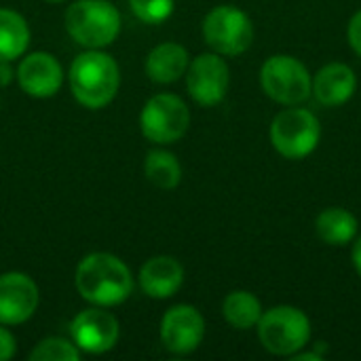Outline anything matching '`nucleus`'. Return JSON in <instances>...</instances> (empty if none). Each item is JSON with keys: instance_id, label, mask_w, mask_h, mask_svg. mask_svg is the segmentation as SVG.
Instances as JSON below:
<instances>
[{"instance_id": "nucleus-1", "label": "nucleus", "mask_w": 361, "mask_h": 361, "mask_svg": "<svg viewBox=\"0 0 361 361\" xmlns=\"http://www.w3.org/2000/svg\"><path fill=\"white\" fill-rule=\"evenodd\" d=\"M76 290L93 307H118L133 294V275L114 254L93 252L85 256L74 275Z\"/></svg>"}, {"instance_id": "nucleus-2", "label": "nucleus", "mask_w": 361, "mask_h": 361, "mask_svg": "<svg viewBox=\"0 0 361 361\" xmlns=\"http://www.w3.org/2000/svg\"><path fill=\"white\" fill-rule=\"evenodd\" d=\"M68 82L80 106L99 110L116 97L121 87V70L112 55L102 49H89L72 61Z\"/></svg>"}, {"instance_id": "nucleus-3", "label": "nucleus", "mask_w": 361, "mask_h": 361, "mask_svg": "<svg viewBox=\"0 0 361 361\" xmlns=\"http://www.w3.org/2000/svg\"><path fill=\"white\" fill-rule=\"evenodd\" d=\"M66 32L87 49H104L121 34V13L110 0H76L66 11Z\"/></svg>"}, {"instance_id": "nucleus-4", "label": "nucleus", "mask_w": 361, "mask_h": 361, "mask_svg": "<svg viewBox=\"0 0 361 361\" xmlns=\"http://www.w3.org/2000/svg\"><path fill=\"white\" fill-rule=\"evenodd\" d=\"M260 345L281 357H292L302 351L311 341V319L305 311L279 305L269 311H262L260 322L256 324Z\"/></svg>"}, {"instance_id": "nucleus-5", "label": "nucleus", "mask_w": 361, "mask_h": 361, "mask_svg": "<svg viewBox=\"0 0 361 361\" xmlns=\"http://www.w3.org/2000/svg\"><path fill=\"white\" fill-rule=\"evenodd\" d=\"M271 144L273 148L290 161L307 159L322 140V125L319 118L298 106H288L286 110L277 112L271 123Z\"/></svg>"}, {"instance_id": "nucleus-6", "label": "nucleus", "mask_w": 361, "mask_h": 361, "mask_svg": "<svg viewBox=\"0 0 361 361\" xmlns=\"http://www.w3.org/2000/svg\"><path fill=\"white\" fill-rule=\"evenodd\" d=\"M260 85L281 106H300L313 95V76L294 55H271L260 68Z\"/></svg>"}, {"instance_id": "nucleus-7", "label": "nucleus", "mask_w": 361, "mask_h": 361, "mask_svg": "<svg viewBox=\"0 0 361 361\" xmlns=\"http://www.w3.org/2000/svg\"><path fill=\"white\" fill-rule=\"evenodd\" d=\"M203 38L214 53L222 57H237L252 47L254 23L245 11L233 4H220L203 19Z\"/></svg>"}, {"instance_id": "nucleus-8", "label": "nucleus", "mask_w": 361, "mask_h": 361, "mask_svg": "<svg viewBox=\"0 0 361 361\" xmlns=\"http://www.w3.org/2000/svg\"><path fill=\"white\" fill-rule=\"evenodd\" d=\"M140 127L148 142L167 146L186 135L190 127V110L182 97L173 93H157L144 104Z\"/></svg>"}, {"instance_id": "nucleus-9", "label": "nucleus", "mask_w": 361, "mask_h": 361, "mask_svg": "<svg viewBox=\"0 0 361 361\" xmlns=\"http://www.w3.org/2000/svg\"><path fill=\"white\" fill-rule=\"evenodd\" d=\"M186 89L190 97L205 108L218 106L231 85V70L222 55L218 53H201L195 59H190L186 70Z\"/></svg>"}, {"instance_id": "nucleus-10", "label": "nucleus", "mask_w": 361, "mask_h": 361, "mask_svg": "<svg viewBox=\"0 0 361 361\" xmlns=\"http://www.w3.org/2000/svg\"><path fill=\"white\" fill-rule=\"evenodd\" d=\"M121 336L118 319L106 307H89L80 311L70 324L72 343L89 355H102L114 349Z\"/></svg>"}, {"instance_id": "nucleus-11", "label": "nucleus", "mask_w": 361, "mask_h": 361, "mask_svg": "<svg viewBox=\"0 0 361 361\" xmlns=\"http://www.w3.org/2000/svg\"><path fill=\"white\" fill-rule=\"evenodd\" d=\"M205 338V319L192 305H176L161 319V343L173 355H190Z\"/></svg>"}, {"instance_id": "nucleus-12", "label": "nucleus", "mask_w": 361, "mask_h": 361, "mask_svg": "<svg viewBox=\"0 0 361 361\" xmlns=\"http://www.w3.org/2000/svg\"><path fill=\"white\" fill-rule=\"evenodd\" d=\"M38 286L36 281L19 271L0 275V324L21 326L38 309Z\"/></svg>"}, {"instance_id": "nucleus-13", "label": "nucleus", "mask_w": 361, "mask_h": 361, "mask_svg": "<svg viewBox=\"0 0 361 361\" xmlns=\"http://www.w3.org/2000/svg\"><path fill=\"white\" fill-rule=\"evenodd\" d=\"M17 82L21 91L36 99H47L57 95L63 85V68L55 55L47 51H34L21 55L17 66Z\"/></svg>"}, {"instance_id": "nucleus-14", "label": "nucleus", "mask_w": 361, "mask_h": 361, "mask_svg": "<svg viewBox=\"0 0 361 361\" xmlns=\"http://www.w3.org/2000/svg\"><path fill=\"white\" fill-rule=\"evenodd\" d=\"M357 91V76L351 66L343 61L326 63L313 76V95L326 108H338L347 104Z\"/></svg>"}, {"instance_id": "nucleus-15", "label": "nucleus", "mask_w": 361, "mask_h": 361, "mask_svg": "<svg viewBox=\"0 0 361 361\" xmlns=\"http://www.w3.org/2000/svg\"><path fill=\"white\" fill-rule=\"evenodd\" d=\"M137 281L148 298L167 300L182 288L184 267L173 256H154L142 264Z\"/></svg>"}, {"instance_id": "nucleus-16", "label": "nucleus", "mask_w": 361, "mask_h": 361, "mask_svg": "<svg viewBox=\"0 0 361 361\" xmlns=\"http://www.w3.org/2000/svg\"><path fill=\"white\" fill-rule=\"evenodd\" d=\"M190 63L186 47L180 42H161L146 57V74L159 85H171L180 80Z\"/></svg>"}, {"instance_id": "nucleus-17", "label": "nucleus", "mask_w": 361, "mask_h": 361, "mask_svg": "<svg viewBox=\"0 0 361 361\" xmlns=\"http://www.w3.org/2000/svg\"><path fill=\"white\" fill-rule=\"evenodd\" d=\"M317 237L332 247H345L355 241L360 222L357 218L345 207H328L315 220Z\"/></svg>"}, {"instance_id": "nucleus-18", "label": "nucleus", "mask_w": 361, "mask_h": 361, "mask_svg": "<svg viewBox=\"0 0 361 361\" xmlns=\"http://www.w3.org/2000/svg\"><path fill=\"white\" fill-rule=\"evenodd\" d=\"M30 25L13 8L0 6V61H15L30 47Z\"/></svg>"}, {"instance_id": "nucleus-19", "label": "nucleus", "mask_w": 361, "mask_h": 361, "mask_svg": "<svg viewBox=\"0 0 361 361\" xmlns=\"http://www.w3.org/2000/svg\"><path fill=\"white\" fill-rule=\"evenodd\" d=\"M262 302L256 294L247 290H235L231 292L222 302V315L228 326L235 330H252L262 317Z\"/></svg>"}, {"instance_id": "nucleus-20", "label": "nucleus", "mask_w": 361, "mask_h": 361, "mask_svg": "<svg viewBox=\"0 0 361 361\" xmlns=\"http://www.w3.org/2000/svg\"><path fill=\"white\" fill-rule=\"evenodd\" d=\"M144 173L146 180L161 190H173L182 182V165L178 157L163 148H154L146 154Z\"/></svg>"}, {"instance_id": "nucleus-21", "label": "nucleus", "mask_w": 361, "mask_h": 361, "mask_svg": "<svg viewBox=\"0 0 361 361\" xmlns=\"http://www.w3.org/2000/svg\"><path fill=\"white\" fill-rule=\"evenodd\" d=\"M82 351L72 343V338H61V336H51L40 341L32 351L30 361H78Z\"/></svg>"}, {"instance_id": "nucleus-22", "label": "nucleus", "mask_w": 361, "mask_h": 361, "mask_svg": "<svg viewBox=\"0 0 361 361\" xmlns=\"http://www.w3.org/2000/svg\"><path fill=\"white\" fill-rule=\"evenodd\" d=\"M129 6L140 21L157 25L171 17L176 0H129Z\"/></svg>"}, {"instance_id": "nucleus-23", "label": "nucleus", "mask_w": 361, "mask_h": 361, "mask_svg": "<svg viewBox=\"0 0 361 361\" xmlns=\"http://www.w3.org/2000/svg\"><path fill=\"white\" fill-rule=\"evenodd\" d=\"M15 353H17V341H15L13 332L0 324V361L13 360Z\"/></svg>"}, {"instance_id": "nucleus-24", "label": "nucleus", "mask_w": 361, "mask_h": 361, "mask_svg": "<svg viewBox=\"0 0 361 361\" xmlns=\"http://www.w3.org/2000/svg\"><path fill=\"white\" fill-rule=\"evenodd\" d=\"M347 38H349L351 49L361 57V11H357L351 17L349 25H347Z\"/></svg>"}, {"instance_id": "nucleus-25", "label": "nucleus", "mask_w": 361, "mask_h": 361, "mask_svg": "<svg viewBox=\"0 0 361 361\" xmlns=\"http://www.w3.org/2000/svg\"><path fill=\"white\" fill-rule=\"evenodd\" d=\"M15 76H17V72L13 70L11 61H0V89L8 87Z\"/></svg>"}, {"instance_id": "nucleus-26", "label": "nucleus", "mask_w": 361, "mask_h": 361, "mask_svg": "<svg viewBox=\"0 0 361 361\" xmlns=\"http://www.w3.org/2000/svg\"><path fill=\"white\" fill-rule=\"evenodd\" d=\"M351 260H353V267L357 271V275L361 277V235L355 237V243H353V252H351Z\"/></svg>"}, {"instance_id": "nucleus-27", "label": "nucleus", "mask_w": 361, "mask_h": 361, "mask_svg": "<svg viewBox=\"0 0 361 361\" xmlns=\"http://www.w3.org/2000/svg\"><path fill=\"white\" fill-rule=\"evenodd\" d=\"M47 2H66V0H47Z\"/></svg>"}]
</instances>
